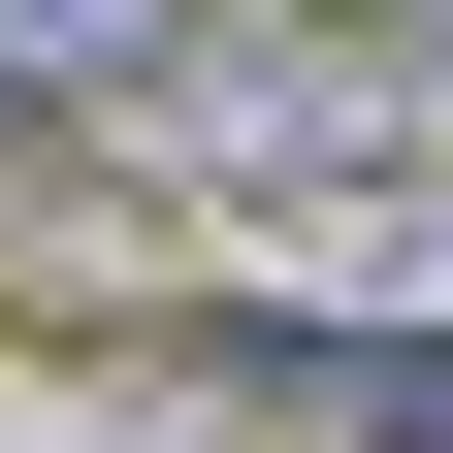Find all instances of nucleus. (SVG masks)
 I'll list each match as a JSON object with an SVG mask.
<instances>
[{"mask_svg": "<svg viewBox=\"0 0 453 453\" xmlns=\"http://www.w3.org/2000/svg\"><path fill=\"white\" fill-rule=\"evenodd\" d=\"M195 421H292V453H453V324H357V292H226L195 259V324H130Z\"/></svg>", "mask_w": 453, "mask_h": 453, "instance_id": "obj_1", "label": "nucleus"}, {"mask_svg": "<svg viewBox=\"0 0 453 453\" xmlns=\"http://www.w3.org/2000/svg\"><path fill=\"white\" fill-rule=\"evenodd\" d=\"M324 33H453V0H324Z\"/></svg>", "mask_w": 453, "mask_h": 453, "instance_id": "obj_2", "label": "nucleus"}, {"mask_svg": "<svg viewBox=\"0 0 453 453\" xmlns=\"http://www.w3.org/2000/svg\"><path fill=\"white\" fill-rule=\"evenodd\" d=\"M421 65H453V33H421Z\"/></svg>", "mask_w": 453, "mask_h": 453, "instance_id": "obj_3", "label": "nucleus"}]
</instances>
